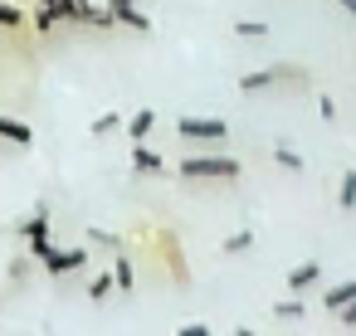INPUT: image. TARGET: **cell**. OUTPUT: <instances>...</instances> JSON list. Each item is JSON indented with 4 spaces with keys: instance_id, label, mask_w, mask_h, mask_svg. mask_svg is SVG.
<instances>
[{
    "instance_id": "cell-14",
    "label": "cell",
    "mask_w": 356,
    "mask_h": 336,
    "mask_svg": "<svg viewBox=\"0 0 356 336\" xmlns=\"http://www.w3.org/2000/svg\"><path fill=\"white\" fill-rule=\"evenodd\" d=\"M234 35H239V40H268V25H264V20H239Z\"/></svg>"
},
{
    "instance_id": "cell-13",
    "label": "cell",
    "mask_w": 356,
    "mask_h": 336,
    "mask_svg": "<svg viewBox=\"0 0 356 336\" xmlns=\"http://www.w3.org/2000/svg\"><path fill=\"white\" fill-rule=\"evenodd\" d=\"M93 10V0H59V20H83Z\"/></svg>"
},
{
    "instance_id": "cell-7",
    "label": "cell",
    "mask_w": 356,
    "mask_h": 336,
    "mask_svg": "<svg viewBox=\"0 0 356 336\" xmlns=\"http://www.w3.org/2000/svg\"><path fill=\"white\" fill-rule=\"evenodd\" d=\"M161 166H166L161 151H152L147 142H132V171L137 176H161Z\"/></svg>"
},
{
    "instance_id": "cell-1",
    "label": "cell",
    "mask_w": 356,
    "mask_h": 336,
    "mask_svg": "<svg viewBox=\"0 0 356 336\" xmlns=\"http://www.w3.org/2000/svg\"><path fill=\"white\" fill-rule=\"evenodd\" d=\"M186 180H234L239 176V161L234 156H191L176 166Z\"/></svg>"
},
{
    "instance_id": "cell-18",
    "label": "cell",
    "mask_w": 356,
    "mask_h": 336,
    "mask_svg": "<svg viewBox=\"0 0 356 336\" xmlns=\"http://www.w3.org/2000/svg\"><path fill=\"white\" fill-rule=\"evenodd\" d=\"M113 278H118V287H122V292H132V287H137V278H132V263H127V258H118Z\"/></svg>"
},
{
    "instance_id": "cell-2",
    "label": "cell",
    "mask_w": 356,
    "mask_h": 336,
    "mask_svg": "<svg viewBox=\"0 0 356 336\" xmlns=\"http://www.w3.org/2000/svg\"><path fill=\"white\" fill-rule=\"evenodd\" d=\"M176 137H186V142H225L229 137V122H220V117H181L176 122Z\"/></svg>"
},
{
    "instance_id": "cell-4",
    "label": "cell",
    "mask_w": 356,
    "mask_h": 336,
    "mask_svg": "<svg viewBox=\"0 0 356 336\" xmlns=\"http://www.w3.org/2000/svg\"><path fill=\"white\" fill-rule=\"evenodd\" d=\"M40 263H44V273H49V278H64V273L88 268V249H49Z\"/></svg>"
},
{
    "instance_id": "cell-6",
    "label": "cell",
    "mask_w": 356,
    "mask_h": 336,
    "mask_svg": "<svg viewBox=\"0 0 356 336\" xmlns=\"http://www.w3.org/2000/svg\"><path fill=\"white\" fill-rule=\"evenodd\" d=\"M108 10H113V20H118V25H127V30H142V35L152 30V20L137 10V0H113Z\"/></svg>"
},
{
    "instance_id": "cell-24",
    "label": "cell",
    "mask_w": 356,
    "mask_h": 336,
    "mask_svg": "<svg viewBox=\"0 0 356 336\" xmlns=\"http://www.w3.org/2000/svg\"><path fill=\"white\" fill-rule=\"evenodd\" d=\"M176 336H210V326H205V321H186Z\"/></svg>"
},
{
    "instance_id": "cell-27",
    "label": "cell",
    "mask_w": 356,
    "mask_h": 336,
    "mask_svg": "<svg viewBox=\"0 0 356 336\" xmlns=\"http://www.w3.org/2000/svg\"><path fill=\"white\" fill-rule=\"evenodd\" d=\"M229 336H259V331H249V326H239V331H229Z\"/></svg>"
},
{
    "instance_id": "cell-20",
    "label": "cell",
    "mask_w": 356,
    "mask_h": 336,
    "mask_svg": "<svg viewBox=\"0 0 356 336\" xmlns=\"http://www.w3.org/2000/svg\"><path fill=\"white\" fill-rule=\"evenodd\" d=\"M273 317H283V321H298V317H302V302H298V297H293V302H278V307H273Z\"/></svg>"
},
{
    "instance_id": "cell-22",
    "label": "cell",
    "mask_w": 356,
    "mask_h": 336,
    "mask_svg": "<svg viewBox=\"0 0 356 336\" xmlns=\"http://www.w3.org/2000/svg\"><path fill=\"white\" fill-rule=\"evenodd\" d=\"M88 239H93V244H98V249H118V239H113V234H108V229H88Z\"/></svg>"
},
{
    "instance_id": "cell-17",
    "label": "cell",
    "mask_w": 356,
    "mask_h": 336,
    "mask_svg": "<svg viewBox=\"0 0 356 336\" xmlns=\"http://www.w3.org/2000/svg\"><path fill=\"white\" fill-rule=\"evenodd\" d=\"M220 249H225V253H244V249H254V234H249V229H239V234H229Z\"/></svg>"
},
{
    "instance_id": "cell-15",
    "label": "cell",
    "mask_w": 356,
    "mask_h": 336,
    "mask_svg": "<svg viewBox=\"0 0 356 336\" xmlns=\"http://www.w3.org/2000/svg\"><path fill=\"white\" fill-rule=\"evenodd\" d=\"M113 287H118V278H113V273H98V278L88 283V297H93V302H103V297H108Z\"/></svg>"
},
{
    "instance_id": "cell-25",
    "label": "cell",
    "mask_w": 356,
    "mask_h": 336,
    "mask_svg": "<svg viewBox=\"0 0 356 336\" xmlns=\"http://www.w3.org/2000/svg\"><path fill=\"white\" fill-rule=\"evenodd\" d=\"M337 321H341V326H356V297H351V302L337 312Z\"/></svg>"
},
{
    "instance_id": "cell-19",
    "label": "cell",
    "mask_w": 356,
    "mask_h": 336,
    "mask_svg": "<svg viewBox=\"0 0 356 336\" xmlns=\"http://www.w3.org/2000/svg\"><path fill=\"white\" fill-rule=\"evenodd\" d=\"M118 127H122V117H118V112H103V117L93 122V137H108V132H118Z\"/></svg>"
},
{
    "instance_id": "cell-3",
    "label": "cell",
    "mask_w": 356,
    "mask_h": 336,
    "mask_svg": "<svg viewBox=\"0 0 356 336\" xmlns=\"http://www.w3.org/2000/svg\"><path fill=\"white\" fill-rule=\"evenodd\" d=\"M20 239L30 244V253H35V258H44V253L54 249V244H49V205H40V210L20 224Z\"/></svg>"
},
{
    "instance_id": "cell-23",
    "label": "cell",
    "mask_w": 356,
    "mask_h": 336,
    "mask_svg": "<svg viewBox=\"0 0 356 336\" xmlns=\"http://www.w3.org/2000/svg\"><path fill=\"white\" fill-rule=\"evenodd\" d=\"M25 20V10H15V6H0V25H20Z\"/></svg>"
},
{
    "instance_id": "cell-10",
    "label": "cell",
    "mask_w": 356,
    "mask_h": 336,
    "mask_svg": "<svg viewBox=\"0 0 356 336\" xmlns=\"http://www.w3.org/2000/svg\"><path fill=\"white\" fill-rule=\"evenodd\" d=\"M122 127H127V137H132V142H147V137L156 132V112H152V108H142V112H137V117H127Z\"/></svg>"
},
{
    "instance_id": "cell-8",
    "label": "cell",
    "mask_w": 356,
    "mask_h": 336,
    "mask_svg": "<svg viewBox=\"0 0 356 336\" xmlns=\"http://www.w3.org/2000/svg\"><path fill=\"white\" fill-rule=\"evenodd\" d=\"M317 278H322V263L312 258V263H298L283 283H288V292H307V287H317Z\"/></svg>"
},
{
    "instance_id": "cell-21",
    "label": "cell",
    "mask_w": 356,
    "mask_h": 336,
    "mask_svg": "<svg viewBox=\"0 0 356 336\" xmlns=\"http://www.w3.org/2000/svg\"><path fill=\"white\" fill-rule=\"evenodd\" d=\"M317 112H322V122H337V103H332V98H327V93H322V98H317Z\"/></svg>"
},
{
    "instance_id": "cell-16",
    "label": "cell",
    "mask_w": 356,
    "mask_h": 336,
    "mask_svg": "<svg viewBox=\"0 0 356 336\" xmlns=\"http://www.w3.org/2000/svg\"><path fill=\"white\" fill-rule=\"evenodd\" d=\"M273 161H278L283 171H302V156H298L293 146H273Z\"/></svg>"
},
{
    "instance_id": "cell-9",
    "label": "cell",
    "mask_w": 356,
    "mask_h": 336,
    "mask_svg": "<svg viewBox=\"0 0 356 336\" xmlns=\"http://www.w3.org/2000/svg\"><path fill=\"white\" fill-rule=\"evenodd\" d=\"M351 297H356V278H346V283H337V287H327V292H322V307H327V312L337 317V312H341V307H346Z\"/></svg>"
},
{
    "instance_id": "cell-5",
    "label": "cell",
    "mask_w": 356,
    "mask_h": 336,
    "mask_svg": "<svg viewBox=\"0 0 356 336\" xmlns=\"http://www.w3.org/2000/svg\"><path fill=\"white\" fill-rule=\"evenodd\" d=\"M278 78H302V69H293V64H283V69H259V74H244L239 88H244V93H264V88H273Z\"/></svg>"
},
{
    "instance_id": "cell-12",
    "label": "cell",
    "mask_w": 356,
    "mask_h": 336,
    "mask_svg": "<svg viewBox=\"0 0 356 336\" xmlns=\"http://www.w3.org/2000/svg\"><path fill=\"white\" fill-rule=\"evenodd\" d=\"M337 205H341V210H356V171L341 176V185H337Z\"/></svg>"
},
{
    "instance_id": "cell-11",
    "label": "cell",
    "mask_w": 356,
    "mask_h": 336,
    "mask_svg": "<svg viewBox=\"0 0 356 336\" xmlns=\"http://www.w3.org/2000/svg\"><path fill=\"white\" fill-rule=\"evenodd\" d=\"M0 137L15 142V146H25V142L35 137V127H30V122H15V117H0Z\"/></svg>"
},
{
    "instance_id": "cell-26",
    "label": "cell",
    "mask_w": 356,
    "mask_h": 336,
    "mask_svg": "<svg viewBox=\"0 0 356 336\" xmlns=\"http://www.w3.org/2000/svg\"><path fill=\"white\" fill-rule=\"evenodd\" d=\"M337 6H341V10H346V15L356 20V0H337Z\"/></svg>"
}]
</instances>
